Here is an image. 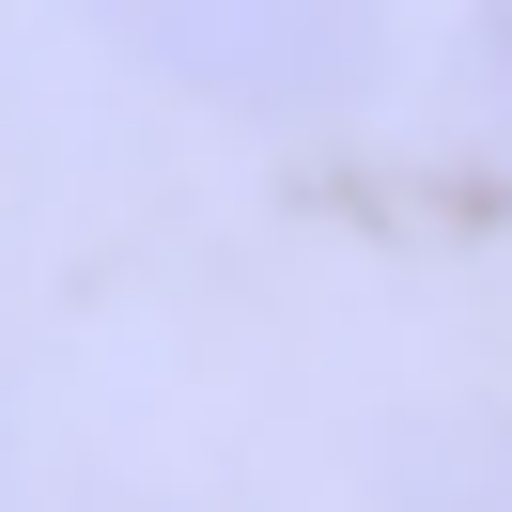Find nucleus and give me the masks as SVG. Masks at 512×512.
Instances as JSON below:
<instances>
[{"label":"nucleus","mask_w":512,"mask_h":512,"mask_svg":"<svg viewBox=\"0 0 512 512\" xmlns=\"http://www.w3.org/2000/svg\"><path fill=\"white\" fill-rule=\"evenodd\" d=\"M109 16L218 94H342L373 32V0H109Z\"/></svg>","instance_id":"obj_1"}]
</instances>
